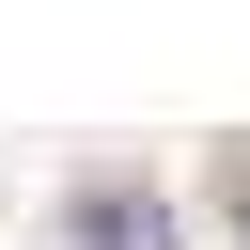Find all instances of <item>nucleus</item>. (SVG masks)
<instances>
[{
    "mask_svg": "<svg viewBox=\"0 0 250 250\" xmlns=\"http://www.w3.org/2000/svg\"><path fill=\"white\" fill-rule=\"evenodd\" d=\"M94 250H172V219H156L141 188H109V203H94Z\"/></svg>",
    "mask_w": 250,
    "mask_h": 250,
    "instance_id": "nucleus-1",
    "label": "nucleus"
}]
</instances>
